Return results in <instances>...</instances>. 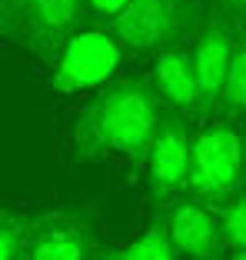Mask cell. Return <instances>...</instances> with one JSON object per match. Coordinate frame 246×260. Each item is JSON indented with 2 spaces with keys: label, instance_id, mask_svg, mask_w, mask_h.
I'll use <instances>...</instances> for the list:
<instances>
[{
  "label": "cell",
  "instance_id": "6da1fadb",
  "mask_svg": "<svg viewBox=\"0 0 246 260\" xmlns=\"http://www.w3.org/2000/svg\"><path fill=\"white\" fill-rule=\"evenodd\" d=\"M167 107L143 77H120L80 104L70 130V164L84 167L116 157L127 164L130 180H143L150 144Z\"/></svg>",
  "mask_w": 246,
  "mask_h": 260
},
{
  "label": "cell",
  "instance_id": "7a4b0ae2",
  "mask_svg": "<svg viewBox=\"0 0 246 260\" xmlns=\"http://www.w3.org/2000/svg\"><path fill=\"white\" fill-rule=\"evenodd\" d=\"M210 0H130L110 34L123 47L127 60H156L160 54L193 47L207 20Z\"/></svg>",
  "mask_w": 246,
  "mask_h": 260
},
{
  "label": "cell",
  "instance_id": "3957f363",
  "mask_svg": "<svg viewBox=\"0 0 246 260\" xmlns=\"http://www.w3.org/2000/svg\"><path fill=\"white\" fill-rule=\"evenodd\" d=\"M246 190V137L243 123L216 120L196 127L190 153V180L186 193L210 207H223Z\"/></svg>",
  "mask_w": 246,
  "mask_h": 260
},
{
  "label": "cell",
  "instance_id": "277c9868",
  "mask_svg": "<svg viewBox=\"0 0 246 260\" xmlns=\"http://www.w3.org/2000/svg\"><path fill=\"white\" fill-rule=\"evenodd\" d=\"M123 63L130 60L113 40V34L103 27H90L60 50V57L50 67L47 87L57 97H93L120 80Z\"/></svg>",
  "mask_w": 246,
  "mask_h": 260
},
{
  "label": "cell",
  "instance_id": "5b68a950",
  "mask_svg": "<svg viewBox=\"0 0 246 260\" xmlns=\"http://www.w3.org/2000/svg\"><path fill=\"white\" fill-rule=\"evenodd\" d=\"M100 247L93 204L30 210L27 260H97Z\"/></svg>",
  "mask_w": 246,
  "mask_h": 260
},
{
  "label": "cell",
  "instance_id": "8992f818",
  "mask_svg": "<svg viewBox=\"0 0 246 260\" xmlns=\"http://www.w3.org/2000/svg\"><path fill=\"white\" fill-rule=\"evenodd\" d=\"M193 134H196V123L170 114V110L163 114L160 127L153 134V144H150L146 170H143V184H146V193H150V210H160L170 200L186 193Z\"/></svg>",
  "mask_w": 246,
  "mask_h": 260
},
{
  "label": "cell",
  "instance_id": "52a82bcc",
  "mask_svg": "<svg viewBox=\"0 0 246 260\" xmlns=\"http://www.w3.org/2000/svg\"><path fill=\"white\" fill-rule=\"evenodd\" d=\"M90 30L87 0H27L17 44L47 70L73 37Z\"/></svg>",
  "mask_w": 246,
  "mask_h": 260
},
{
  "label": "cell",
  "instance_id": "ba28073f",
  "mask_svg": "<svg viewBox=\"0 0 246 260\" xmlns=\"http://www.w3.org/2000/svg\"><path fill=\"white\" fill-rule=\"evenodd\" d=\"M163 223H167V234L177 247V253L183 260H226L223 240V227H220V214L216 207L196 200L193 193L170 200L167 207H160Z\"/></svg>",
  "mask_w": 246,
  "mask_h": 260
},
{
  "label": "cell",
  "instance_id": "9c48e42d",
  "mask_svg": "<svg viewBox=\"0 0 246 260\" xmlns=\"http://www.w3.org/2000/svg\"><path fill=\"white\" fill-rule=\"evenodd\" d=\"M236 47H239V30L233 27L230 17L210 0L207 20H203L200 34H196V40L190 47L193 74H196V84H200L203 100H207V107H210V117L216 110L220 93H223V84H226V74H230Z\"/></svg>",
  "mask_w": 246,
  "mask_h": 260
},
{
  "label": "cell",
  "instance_id": "30bf717a",
  "mask_svg": "<svg viewBox=\"0 0 246 260\" xmlns=\"http://www.w3.org/2000/svg\"><path fill=\"white\" fill-rule=\"evenodd\" d=\"M146 80H150L153 93L160 97V104L170 114L183 117V120L196 123V127L210 120V107L203 100L200 84H196V74H193L190 47L170 50V54H160L156 60H150Z\"/></svg>",
  "mask_w": 246,
  "mask_h": 260
},
{
  "label": "cell",
  "instance_id": "8fae6325",
  "mask_svg": "<svg viewBox=\"0 0 246 260\" xmlns=\"http://www.w3.org/2000/svg\"><path fill=\"white\" fill-rule=\"evenodd\" d=\"M97 260H183V257L177 253V247L170 240L163 214L150 210V220L137 237L127 240V244H110V247L103 244Z\"/></svg>",
  "mask_w": 246,
  "mask_h": 260
},
{
  "label": "cell",
  "instance_id": "7c38bea8",
  "mask_svg": "<svg viewBox=\"0 0 246 260\" xmlns=\"http://www.w3.org/2000/svg\"><path fill=\"white\" fill-rule=\"evenodd\" d=\"M213 117L230 123H246V37H239V47L233 54L230 74H226V84L220 100H216Z\"/></svg>",
  "mask_w": 246,
  "mask_h": 260
},
{
  "label": "cell",
  "instance_id": "4fadbf2b",
  "mask_svg": "<svg viewBox=\"0 0 246 260\" xmlns=\"http://www.w3.org/2000/svg\"><path fill=\"white\" fill-rule=\"evenodd\" d=\"M27 234H30V214L4 207L0 210V260H27Z\"/></svg>",
  "mask_w": 246,
  "mask_h": 260
},
{
  "label": "cell",
  "instance_id": "5bb4252c",
  "mask_svg": "<svg viewBox=\"0 0 246 260\" xmlns=\"http://www.w3.org/2000/svg\"><path fill=\"white\" fill-rule=\"evenodd\" d=\"M216 214H220V227H223L226 250H230V253L246 250V190L236 193L233 200H226L223 207H216Z\"/></svg>",
  "mask_w": 246,
  "mask_h": 260
},
{
  "label": "cell",
  "instance_id": "9a60e30c",
  "mask_svg": "<svg viewBox=\"0 0 246 260\" xmlns=\"http://www.w3.org/2000/svg\"><path fill=\"white\" fill-rule=\"evenodd\" d=\"M130 7V0H87V14H90V27H103L110 30V23Z\"/></svg>",
  "mask_w": 246,
  "mask_h": 260
},
{
  "label": "cell",
  "instance_id": "2e32d148",
  "mask_svg": "<svg viewBox=\"0 0 246 260\" xmlns=\"http://www.w3.org/2000/svg\"><path fill=\"white\" fill-rule=\"evenodd\" d=\"M23 7H27V0H0V34L10 44H17V37H20Z\"/></svg>",
  "mask_w": 246,
  "mask_h": 260
},
{
  "label": "cell",
  "instance_id": "e0dca14e",
  "mask_svg": "<svg viewBox=\"0 0 246 260\" xmlns=\"http://www.w3.org/2000/svg\"><path fill=\"white\" fill-rule=\"evenodd\" d=\"M213 4L233 20V27L239 30V37H246V0H213Z\"/></svg>",
  "mask_w": 246,
  "mask_h": 260
},
{
  "label": "cell",
  "instance_id": "ac0fdd59",
  "mask_svg": "<svg viewBox=\"0 0 246 260\" xmlns=\"http://www.w3.org/2000/svg\"><path fill=\"white\" fill-rule=\"evenodd\" d=\"M226 260H246V250H236V253H230Z\"/></svg>",
  "mask_w": 246,
  "mask_h": 260
},
{
  "label": "cell",
  "instance_id": "d6986e66",
  "mask_svg": "<svg viewBox=\"0 0 246 260\" xmlns=\"http://www.w3.org/2000/svg\"><path fill=\"white\" fill-rule=\"evenodd\" d=\"M243 137H246V123H243Z\"/></svg>",
  "mask_w": 246,
  "mask_h": 260
}]
</instances>
